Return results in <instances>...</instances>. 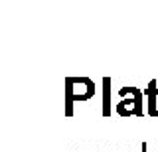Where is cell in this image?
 I'll return each mask as SVG.
<instances>
[{
  "mask_svg": "<svg viewBox=\"0 0 158 152\" xmlns=\"http://www.w3.org/2000/svg\"><path fill=\"white\" fill-rule=\"evenodd\" d=\"M65 93H67V115H71V103L73 101H87L93 97V93H95V85H93V81L85 79V77H81V79H67L65 81Z\"/></svg>",
  "mask_w": 158,
  "mask_h": 152,
  "instance_id": "6da1fadb",
  "label": "cell"
},
{
  "mask_svg": "<svg viewBox=\"0 0 158 152\" xmlns=\"http://www.w3.org/2000/svg\"><path fill=\"white\" fill-rule=\"evenodd\" d=\"M121 97H127L117 105V113L121 117H128V115H142L140 109V101H142V93L135 89V87H127L121 89Z\"/></svg>",
  "mask_w": 158,
  "mask_h": 152,
  "instance_id": "7a4b0ae2",
  "label": "cell"
},
{
  "mask_svg": "<svg viewBox=\"0 0 158 152\" xmlns=\"http://www.w3.org/2000/svg\"><path fill=\"white\" fill-rule=\"evenodd\" d=\"M156 81H150V87L146 89V95H148V115L152 117H158V109H156Z\"/></svg>",
  "mask_w": 158,
  "mask_h": 152,
  "instance_id": "3957f363",
  "label": "cell"
}]
</instances>
